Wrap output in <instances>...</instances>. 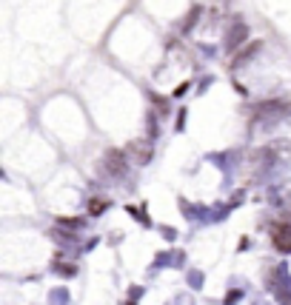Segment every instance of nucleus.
<instances>
[{
    "label": "nucleus",
    "mask_w": 291,
    "mask_h": 305,
    "mask_svg": "<svg viewBox=\"0 0 291 305\" xmlns=\"http://www.w3.org/2000/svg\"><path fill=\"white\" fill-rule=\"evenodd\" d=\"M271 240L280 251H291V228L289 226H277L271 228Z\"/></svg>",
    "instance_id": "1"
},
{
    "label": "nucleus",
    "mask_w": 291,
    "mask_h": 305,
    "mask_svg": "<svg viewBox=\"0 0 291 305\" xmlns=\"http://www.w3.org/2000/svg\"><path fill=\"white\" fill-rule=\"evenodd\" d=\"M106 169L112 171V174H126V157H123V151H109L106 154Z\"/></svg>",
    "instance_id": "2"
},
{
    "label": "nucleus",
    "mask_w": 291,
    "mask_h": 305,
    "mask_svg": "<svg viewBox=\"0 0 291 305\" xmlns=\"http://www.w3.org/2000/svg\"><path fill=\"white\" fill-rule=\"evenodd\" d=\"M103 208H106V200H92V203H89V211H92V214H100Z\"/></svg>",
    "instance_id": "3"
}]
</instances>
